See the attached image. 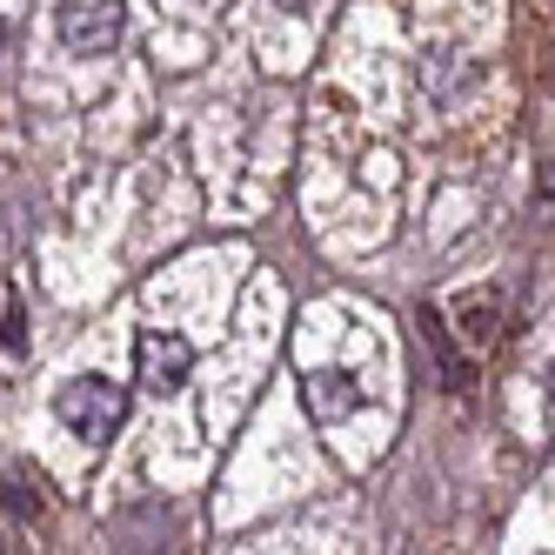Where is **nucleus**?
I'll list each match as a JSON object with an SVG mask.
<instances>
[{"label":"nucleus","mask_w":555,"mask_h":555,"mask_svg":"<svg viewBox=\"0 0 555 555\" xmlns=\"http://www.w3.org/2000/svg\"><path fill=\"white\" fill-rule=\"evenodd\" d=\"M542 388H548V409H555V362H548V375H542Z\"/></svg>","instance_id":"obj_6"},{"label":"nucleus","mask_w":555,"mask_h":555,"mask_svg":"<svg viewBox=\"0 0 555 555\" xmlns=\"http://www.w3.org/2000/svg\"><path fill=\"white\" fill-rule=\"evenodd\" d=\"M54 415H61L67 435H81V442L101 449V442H114V435H121V422H128V388L107 382V375H74V382L54 388Z\"/></svg>","instance_id":"obj_1"},{"label":"nucleus","mask_w":555,"mask_h":555,"mask_svg":"<svg viewBox=\"0 0 555 555\" xmlns=\"http://www.w3.org/2000/svg\"><path fill=\"white\" fill-rule=\"evenodd\" d=\"M54 34H61V48L67 54H107V48H121V34H128V8L121 0H61L54 8Z\"/></svg>","instance_id":"obj_2"},{"label":"nucleus","mask_w":555,"mask_h":555,"mask_svg":"<svg viewBox=\"0 0 555 555\" xmlns=\"http://www.w3.org/2000/svg\"><path fill=\"white\" fill-rule=\"evenodd\" d=\"M301 402H308L314 422H348L362 409V388H354V375H341V369H308L301 375Z\"/></svg>","instance_id":"obj_4"},{"label":"nucleus","mask_w":555,"mask_h":555,"mask_svg":"<svg viewBox=\"0 0 555 555\" xmlns=\"http://www.w3.org/2000/svg\"><path fill=\"white\" fill-rule=\"evenodd\" d=\"M274 8H288V14H314V8H328V0H274Z\"/></svg>","instance_id":"obj_5"},{"label":"nucleus","mask_w":555,"mask_h":555,"mask_svg":"<svg viewBox=\"0 0 555 555\" xmlns=\"http://www.w3.org/2000/svg\"><path fill=\"white\" fill-rule=\"evenodd\" d=\"M188 369H194L188 335H175V328H147V335L134 341V382H141L147 395H175V388L188 382Z\"/></svg>","instance_id":"obj_3"}]
</instances>
